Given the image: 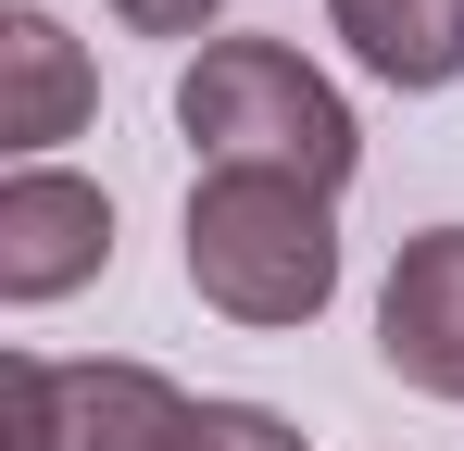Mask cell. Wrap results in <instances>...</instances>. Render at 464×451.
<instances>
[{"label": "cell", "mask_w": 464, "mask_h": 451, "mask_svg": "<svg viewBox=\"0 0 464 451\" xmlns=\"http://www.w3.org/2000/svg\"><path fill=\"white\" fill-rule=\"evenodd\" d=\"M176 126L214 176H289V188H326L352 176V101L289 51V38H214L201 63L176 75Z\"/></svg>", "instance_id": "6da1fadb"}, {"label": "cell", "mask_w": 464, "mask_h": 451, "mask_svg": "<svg viewBox=\"0 0 464 451\" xmlns=\"http://www.w3.org/2000/svg\"><path fill=\"white\" fill-rule=\"evenodd\" d=\"M188 289L238 326H314L339 301V226L326 188L289 176H201L188 188Z\"/></svg>", "instance_id": "7a4b0ae2"}, {"label": "cell", "mask_w": 464, "mask_h": 451, "mask_svg": "<svg viewBox=\"0 0 464 451\" xmlns=\"http://www.w3.org/2000/svg\"><path fill=\"white\" fill-rule=\"evenodd\" d=\"M201 401H176L151 364H0V451H176Z\"/></svg>", "instance_id": "3957f363"}, {"label": "cell", "mask_w": 464, "mask_h": 451, "mask_svg": "<svg viewBox=\"0 0 464 451\" xmlns=\"http://www.w3.org/2000/svg\"><path fill=\"white\" fill-rule=\"evenodd\" d=\"M113 264V201L63 176V163H25L0 176V301H63Z\"/></svg>", "instance_id": "277c9868"}, {"label": "cell", "mask_w": 464, "mask_h": 451, "mask_svg": "<svg viewBox=\"0 0 464 451\" xmlns=\"http://www.w3.org/2000/svg\"><path fill=\"white\" fill-rule=\"evenodd\" d=\"M377 351H389L401 389L464 401V226L401 238V264H389V289H377Z\"/></svg>", "instance_id": "5b68a950"}, {"label": "cell", "mask_w": 464, "mask_h": 451, "mask_svg": "<svg viewBox=\"0 0 464 451\" xmlns=\"http://www.w3.org/2000/svg\"><path fill=\"white\" fill-rule=\"evenodd\" d=\"M88 101H101L88 51L38 13V0H13V13H0V150L38 163L51 139H76V126H88Z\"/></svg>", "instance_id": "8992f818"}, {"label": "cell", "mask_w": 464, "mask_h": 451, "mask_svg": "<svg viewBox=\"0 0 464 451\" xmlns=\"http://www.w3.org/2000/svg\"><path fill=\"white\" fill-rule=\"evenodd\" d=\"M352 63L377 88H452L464 75V0H326Z\"/></svg>", "instance_id": "52a82bcc"}, {"label": "cell", "mask_w": 464, "mask_h": 451, "mask_svg": "<svg viewBox=\"0 0 464 451\" xmlns=\"http://www.w3.org/2000/svg\"><path fill=\"white\" fill-rule=\"evenodd\" d=\"M176 451H314V439L289 427V414H264V401H201Z\"/></svg>", "instance_id": "ba28073f"}, {"label": "cell", "mask_w": 464, "mask_h": 451, "mask_svg": "<svg viewBox=\"0 0 464 451\" xmlns=\"http://www.w3.org/2000/svg\"><path fill=\"white\" fill-rule=\"evenodd\" d=\"M113 13H126L139 38H201V25H214L227 0H113Z\"/></svg>", "instance_id": "9c48e42d"}]
</instances>
